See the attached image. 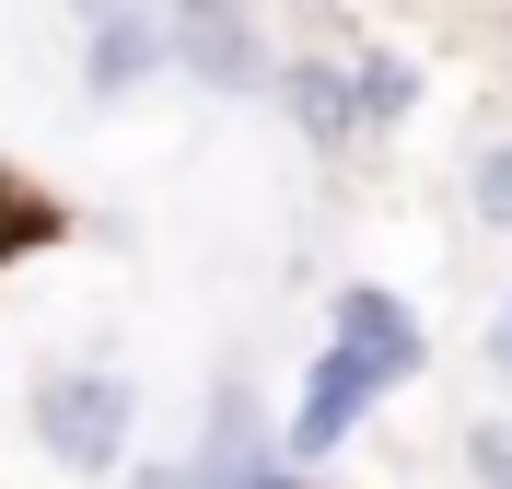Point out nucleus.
Wrapping results in <instances>:
<instances>
[{"label": "nucleus", "instance_id": "obj_1", "mask_svg": "<svg viewBox=\"0 0 512 489\" xmlns=\"http://www.w3.org/2000/svg\"><path fill=\"white\" fill-rule=\"evenodd\" d=\"M35 443L59 466H117L128 455V373H47L35 385Z\"/></svg>", "mask_w": 512, "mask_h": 489}, {"label": "nucleus", "instance_id": "obj_2", "mask_svg": "<svg viewBox=\"0 0 512 489\" xmlns=\"http://www.w3.org/2000/svg\"><path fill=\"white\" fill-rule=\"evenodd\" d=\"M373 396H384V385L361 373L350 350H326V361H315V385H303V408H291V455H280V466H315V455H338V431H350L361 408H373Z\"/></svg>", "mask_w": 512, "mask_h": 489}, {"label": "nucleus", "instance_id": "obj_3", "mask_svg": "<svg viewBox=\"0 0 512 489\" xmlns=\"http://www.w3.org/2000/svg\"><path fill=\"white\" fill-rule=\"evenodd\" d=\"M338 350H350L373 385H408L419 373V315L396 292H338Z\"/></svg>", "mask_w": 512, "mask_h": 489}, {"label": "nucleus", "instance_id": "obj_4", "mask_svg": "<svg viewBox=\"0 0 512 489\" xmlns=\"http://www.w3.org/2000/svg\"><path fill=\"white\" fill-rule=\"evenodd\" d=\"M256 455V408H245V385H222V408H210V455H187V466H152L140 489H233V466Z\"/></svg>", "mask_w": 512, "mask_h": 489}, {"label": "nucleus", "instance_id": "obj_5", "mask_svg": "<svg viewBox=\"0 0 512 489\" xmlns=\"http://www.w3.org/2000/svg\"><path fill=\"white\" fill-rule=\"evenodd\" d=\"M152 47H163L152 12H105V24L82 35V82H94V94H117V82H140V70H152Z\"/></svg>", "mask_w": 512, "mask_h": 489}, {"label": "nucleus", "instance_id": "obj_6", "mask_svg": "<svg viewBox=\"0 0 512 489\" xmlns=\"http://www.w3.org/2000/svg\"><path fill=\"white\" fill-rule=\"evenodd\" d=\"M175 47H187V70H210V82H256L245 12H187V24H175Z\"/></svg>", "mask_w": 512, "mask_h": 489}, {"label": "nucleus", "instance_id": "obj_7", "mask_svg": "<svg viewBox=\"0 0 512 489\" xmlns=\"http://www.w3.org/2000/svg\"><path fill=\"white\" fill-rule=\"evenodd\" d=\"M280 94H291V117H303L315 140H350V129H361V117H350V70H326V59H303Z\"/></svg>", "mask_w": 512, "mask_h": 489}, {"label": "nucleus", "instance_id": "obj_8", "mask_svg": "<svg viewBox=\"0 0 512 489\" xmlns=\"http://www.w3.org/2000/svg\"><path fill=\"white\" fill-rule=\"evenodd\" d=\"M408 105H419V70L408 59H361L350 70V117H361V129H396Z\"/></svg>", "mask_w": 512, "mask_h": 489}, {"label": "nucleus", "instance_id": "obj_9", "mask_svg": "<svg viewBox=\"0 0 512 489\" xmlns=\"http://www.w3.org/2000/svg\"><path fill=\"white\" fill-rule=\"evenodd\" d=\"M478 222H501V233H512V152H489V163H478Z\"/></svg>", "mask_w": 512, "mask_h": 489}, {"label": "nucleus", "instance_id": "obj_10", "mask_svg": "<svg viewBox=\"0 0 512 489\" xmlns=\"http://www.w3.org/2000/svg\"><path fill=\"white\" fill-rule=\"evenodd\" d=\"M478 478H489V489H512V431H478Z\"/></svg>", "mask_w": 512, "mask_h": 489}, {"label": "nucleus", "instance_id": "obj_11", "mask_svg": "<svg viewBox=\"0 0 512 489\" xmlns=\"http://www.w3.org/2000/svg\"><path fill=\"white\" fill-rule=\"evenodd\" d=\"M233 489H303V478H291L280 455H245V466H233Z\"/></svg>", "mask_w": 512, "mask_h": 489}]
</instances>
